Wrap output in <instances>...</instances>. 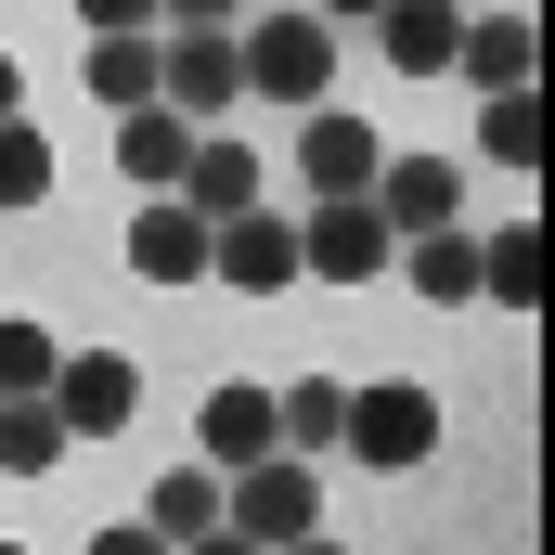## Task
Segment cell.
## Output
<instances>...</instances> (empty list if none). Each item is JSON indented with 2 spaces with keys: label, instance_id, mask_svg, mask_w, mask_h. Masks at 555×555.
<instances>
[{
  "label": "cell",
  "instance_id": "obj_2",
  "mask_svg": "<svg viewBox=\"0 0 555 555\" xmlns=\"http://www.w3.org/2000/svg\"><path fill=\"white\" fill-rule=\"evenodd\" d=\"M220 530H233V543H259V555L310 543V530H323V478H310L297 452H272V465H233V478H220Z\"/></svg>",
  "mask_w": 555,
  "mask_h": 555
},
{
  "label": "cell",
  "instance_id": "obj_19",
  "mask_svg": "<svg viewBox=\"0 0 555 555\" xmlns=\"http://www.w3.org/2000/svg\"><path fill=\"white\" fill-rule=\"evenodd\" d=\"M272 426H284V452H336L349 388H336V375H297V388H272Z\"/></svg>",
  "mask_w": 555,
  "mask_h": 555
},
{
  "label": "cell",
  "instance_id": "obj_28",
  "mask_svg": "<svg viewBox=\"0 0 555 555\" xmlns=\"http://www.w3.org/2000/svg\"><path fill=\"white\" fill-rule=\"evenodd\" d=\"M297 13H323V26H375L388 0H297Z\"/></svg>",
  "mask_w": 555,
  "mask_h": 555
},
{
  "label": "cell",
  "instance_id": "obj_6",
  "mask_svg": "<svg viewBox=\"0 0 555 555\" xmlns=\"http://www.w3.org/2000/svg\"><path fill=\"white\" fill-rule=\"evenodd\" d=\"M52 414H65V439H117L142 414V362L130 349H65L52 362Z\"/></svg>",
  "mask_w": 555,
  "mask_h": 555
},
{
  "label": "cell",
  "instance_id": "obj_1",
  "mask_svg": "<svg viewBox=\"0 0 555 555\" xmlns=\"http://www.w3.org/2000/svg\"><path fill=\"white\" fill-rule=\"evenodd\" d=\"M233 65H246V91L259 104H336V26L323 13H259V26H233Z\"/></svg>",
  "mask_w": 555,
  "mask_h": 555
},
{
  "label": "cell",
  "instance_id": "obj_26",
  "mask_svg": "<svg viewBox=\"0 0 555 555\" xmlns=\"http://www.w3.org/2000/svg\"><path fill=\"white\" fill-rule=\"evenodd\" d=\"M155 26H246V0H155Z\"/></svg>",
  "mask_w": 555,
  "mask_h": 555
},
{
  "label": "cell",
  "instance_id": "obj_9",
  "mask_svg": "<svg viewBox=\"0 0 555 555\" xmlns=\"http://www.w3.org/2000/svg\"><path fill=\"white\" fill-rule=\"evenodd\" d=\"M207 272L246 284V297H284V284H297V207H246V220H220V233H207Z\"/></svg>",
  "mask_w": 555,
  "mask_h": 555
},
{
  "label": "cell",
  "instance_id": "obj_21",
  "mask_svg": "<svg viewBox=\"0 0 555 555\" xmlns=\"http://www.w3.org/2000/svg\"><path fill=\"white\" fill-rule=\"evenodd\" d=\"M78 78H91V104H104V117H130V104H155V39H91V65H78Z\"/></svg>",
  "mask_w": 555,
  "mask_h": 555
},
{
  "label": "cell",
  "instance_id": "obj_3",
  "mask_svg": "<svg viewBox=\"0 0 555 555\" xmlns=\"http://www.w3.org/2000/svg\"><path fill=\"white\" fill-rule=\"evenodd\" d=\"M155 104H168L181 130H220V117L246 104V65H233V26H168V39H155Z\"/></svg>",
  "mask_w": 555,
  "mask_h": 555
},
{
  "label": "cell",
  "instance_id": "obj_16",
  "mask_svg": "<svg viewBox=\"0 0 555 555\" xmlns=\"http://www.w3.org/2000/svg\"><path fill=\"white\" fill-rule=\"evenodd\" d=\"M142 530H155L168 555H181V543H207V530H220V465H168V478L142 491Z\"/></svg>",
  "mask_w": 555,
  "mask_h": 555
},
{
  "label": "cell",
  "instance_id": "obj_25",
  "mask_svg": "<svg viewBox=\"0 0 555 555\" xmlns=\"http://www.w3.org/2000/svg\"><path fill=\"white\" fill-rule=\"evenodd\" d=\"M91 39H155V0H78Z\"/></svg>",
  "mask_w": 555,
  "mask_h": 555
},
{
  "label": "cell",
  "instance_id": "obj_5",
  "mask_svg": "<svg viewBox=\"0 0 555 555\" xmlns=\"http://www.w3.org/2000/svg\"><path fill=\"white\" fill-rule=\"evenodd\" d=\"M388 259H401V246H388L375 194H323V207H297V272H310V284H375Z\"/></svg>",
  "mask_w": 555,
  "mask_h": 555
},
{
  "label": "cell",
  "instance_id": "obj_11",
  "mask_svg": "<svg viewBox=\"0 0 555 555\" xmlns=\"http://www.w3.org/2000/svg\"><path fill=\"white\" fill-rule=\"evenodd\" d=\"M194 452H207L220 478H233V465H272V452H284L272 388H246V375H233V388H207V414H194Z\"/></svg>",
  "mask_w": 555,
  "mask_h": 555
},
{
  "label": "cell",
  "instance_id": "obj_8",
  "mask_svg": "<svg viewBox=\"0 0 555 555\" xmlns=\"http://www.w3.org/2000/svg\"><path fill=\"white\" fill-rule=\"evenodd\" d=\"M375 220H388V246L452 233V220H465V168H452V155H388V168H375Z\"/></svg>",
  "mask_w": 555,
  "mask_h": 555
},
{
  "label": "cell",
  "instance_id": "obj_24",
  "mask_svg": "<svg viewBox=\"0 0 555 555\" xmlns=\"http://www.w3.org/2000/svg\"><path fill=\"white\" fill-rule=\"evenodd\" d=\"M52 194V142H39V117H0V207H39Z\"/></svg>",
  "mask_w": 555,
  "mask_h": 555
},
{
  "label": "cell",
  "instance_id": "obj_13",
  "mask_svg": "<svg viewBox=\"0 0 555 555\" xmlns=\"http://www.w3.org/2000/svg\"><path fill=\"white\" fill-rule=\"evenodd\" d=\"M181 207H194V220H207V233H220V220H246V207H272V181H259V155H246V142H194V168H181Z\"/></svg>",
  "mask_w": 555,
  "mask_h": 555
},
{
  "label": "cell",
  "instance_id": "obj_31",
  "mask_svg": "<svg viewBox=\"0 0 555 555\" xmlns=\"http://www.w3.org/2000/svg\"><path fill=\"white\" fill-rule=\"evenodd\" d=\"M284 555H349V543H323V530H310V543H284Z\"/></svg>",
  "mask_w": 555,
  "mask_h": 555
},
{
  "label": "cell",
  "instance_id": "obj_29",
  "mask_svg": "<svg viewBox=\"0 0 555 555\" xmlns=\"http://www.w3.org/2000/svg\"><path fill=\"white\" fill-rule=\"evenodd\" d=\"M0 117H26V78H13V52H0Z\"/></svg>",
  "mask_w": 555,
  "mask_h": 555
},
{
  "label": "cell",
  "instance_id": "obj_18",
  "mask_svg": "<svg viewBox=\"0 0 555 555\" xmlns=\"http://www.w3.org/2000/svg\"><path fill=\"white\" fill-rule=\"evenodd\" d=\"M401 272H414V297L465 310V297H478V233H465V220H452V233H414V246H401Z\"/></svg>",
  "mask_w": 555,
  "mask_h": 555
},
{
  "label": "cell",
  "instance_id": "obj_10",
  "mask_svg": "<svg viewBox=\"0 0 555 555\" xmlns=\"http://www.w3.org/2000/svg\"><path fill=\"white\" fill-rule=\"evenodd\" d=\"M530 65H543V26L530 13H465V39H452V78L491 104V91H530Z\"/></svg>",
  "mask_w": 555,
  "mask_h": 555
},
{
  "label": "cell",
  "instance_id": "obj_15",
  "mask_svg": "<svg viewBox=\"0 0 555 555\" xmlns=\"http://www.w3.org/2000/svg\"><path fill=\"white\" fill-rule=\"evenodd\" d=\"M194 142H207V130H181L168 104H130V117H117V168H130L142 194H181V168H194Z\"/></svg>",
  "mask_w": 555,
  "mask_h": 555
},
{
  "label": "cell",
  "instance_id": "obj_14",
  "mask_svg": "<svg viewBox=\"0 0 555 555\" xmlns=\"http://www.w3.org/2000/svg\"><path fill=\"white\" fill-rule=\"evenodd\" d=\"M452 39H465V0H388L375 13V52L401 78H452Z\"/></svg>",
  "mask_w": 555,
  "mask_h": 555
},
{
  "label": "cell",
  "instance_id": "obj_30",
  "mask_svg": "<svg viewBox=\"0 0 555 555\" xmlns=\"http://www.w3.org/2000/svg\"><path fill=\"white\" fill-rule=\"evenodd\" d=\"M181 555H259V543H233V530H207V543H181Z\"/></svg>",
  "mask_w": 555,
  "mask_h": 555
},
{
  "label": "cell",
  "instance_id": "obj_23",
  "mask_svg": "<svg viewBox=\"0 0 555 555\" xmlns=\"http://www.w3.org/2000/svg\"><path fill=\"white\" fill-rule=\"evenodd\" d=\"M478 142H491V168H543V104L530 91H491L478 104Z\"/></svg>",
  "mask_w": 555,
  "mask_h": 555
},
{
  "label": "cell",
  "instance_id": "obj_12",
  "mask_svg": "<svg viewBox=\"0 0 555 555\" xmlns=\"http://www.w3.org/2000/svg\"><path fill=\"white\" fill-rule=\"evenodd\" d=\"M130 284H207V220L181 194H155L130 220Z\"/></svg>",
  "mask_w": 555,
  "mask_h": 555
},
{
  "label": "cell",
  "instance_id": "obj_4",
  "mask_svg": "<svg viewBox=\"0 0 555 555\" xmlns=\"http://www.w3.org/2000/svg\"><path fill=\"white\" fill-rule=\"evenodd\" d=\"M336 452H362L375 478L426 465V452H439V388H414V375H388V388H349V426H336Z\"/></svg>",
  "mask_w": 555,
  "mask_h": 555
},
{
  "label": "cell",
  "instance_id": "obj_32",
  "mask_svg": "<svg viewBox=\"0 0 555 555\" xmlns=\"http://www.w3.org/2000/svg\"><path fill=\"white\" fill-rule=\"evenodd\" d=\"M0 555H26V543H0Z\"/></svg>",
  "mask_w": 555,
  "mask_h": 555
},
{
  "label": "cell",
  "instance_id": "obj_7",
  "mask_svg": "<svg viewBox=\"0 0 555 555\" xmlns=\"http://www.w3.org/2000/svg\"><path fill=\"white\" fill-rule=\"evenodd\" d=\"M375 168H388V142L362 130L349 104H310V117H297V181H310V207H323V194H375Z\"/></svg>",
  "mask_w": 555,
  "mask_h": 555
},
{
  "label": "cell",
  "instance_id": "obj_27",
  "mask_svg": "<svg viewBox=\"0 0 555 555\" xmlns=\"http://www.w3.org/2000/svg\"><path fill=\"white\" fill-rule=\"evenodd\" d=\"M78 555H168V543H155L142 517H117V530H91V543H78Z\"/></svg>",
  "mask_w": 555,
  "mask_h": 555
},
{
  "label": "cell",
  "instance_id": "obj_17",
  "mask_svg": "<svg viewBox=\"0 0 555 555\" xmlns=\"http://www.w3.org/2000/svg\"><path fill=\"white\" fill-rule=\"evenodd\" d=\"M478 297H491V310H543V233H530V220L478 233Z\"/></svg>",
  "mask_w": 555,
  "mask_h": 555
},
{
  "label": "cell",
  "instance_id": "obj_20",
  "mask_svg": "<svg viewBox=\"0 0 555 555\" xmlns=\"http://www.w3.org/2000/svg\"><path fill=\"white\" fill-rule=\"evenodd\" d=\"M52 362H65V336L26 323V310H0V401H52Z\"/></svg>",
  "mask_w": 555,
  "mask_h": 555
},
{
  "label": "cell",
  "instance_id": "obj_22",
  "mask_svg": "<svg viewBox=\"0 0 555 555\" xmlns=\"http://www.w3.org/2000/svg\"><path fill=\"white\" fill-rule=\"evenodd\" d=\"M65 452H78V439H65L52 401H0V465H13V478H52Z\"/></svg>",
  "mask_w": 555,
  "mask_h": 555
}]
</instances>
